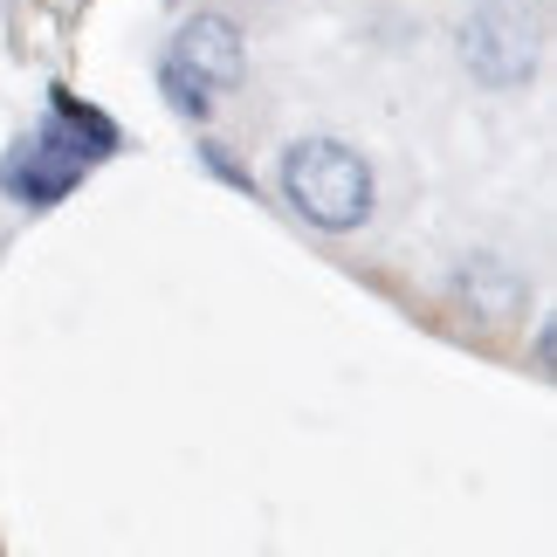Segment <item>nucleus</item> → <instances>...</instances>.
<instances>
[{"label": "nucleus", "mask_w": 557, "mask_h": 557, "mask_svg": "<svg viewBox=\"0 0 557 557\" xmlns=\"http://www.w3.org/2000/svg\"><path fill=\"white\" fill-rule=\"evenodd\" d=\"M159 90H165V103H173L180 117H193V124H200V117L213 111V97L200 90V83H186L180 70H165V62H159Z\"/></svg>", "instance_id": "7"}, {"label": "nucleus", "mask_w": 557, "mask_h": 557, "mask_svg": "<svg viewBox=\"0 0 557 557\" xmlns=\"http://www.w3.org/2000/svg\"><path fill=\"white\" fill-rule=\"evenodd\" d=\"M200 165H207V173L221 180V186H234V193H248V200H255V173H248V165H234L221 145H200Z\"/></svg>", "instance_id": "8"}, {"label": "nucleus", "mask_w": 557, "mask_h": 557, "mask_svg": "<svg viewBox=\"0 0 557 557\" xmlns=\"http://www.w3.org/2000/svg\"><path fill=\"white\" fill-rule=\"evenodd\" d=\"M275 186H283L289 213H304L324 234H351L372 221V165L337 138H296L275 165Z\"/></svg>", "instance_id": "1"}, {"label": "nucleus", "mask_w": 557, "mask_h": 557, "mask_svg": "<svg viewBox=\"0 0 557 557\" xmlns=\"http://www.w3.org/2000/svg\"><path fill=\"white\" fill-rule=\"evenodd\" d=\"M165 70H180L186 83H200L207 97H227L234 83L248 76L242 28H234L227 14H193V21H180L173 49H165Z\"/></svg>", "instance_id": "4"}, {"label": "nucleus", "mask_w": 557, "mask_h": 557, "mask_svg": "<svg viewBox=\"0 0 557 557\" xmlns=\"http://www.w3.org/2000/svg\"><path fill=\"white\" fill-rule=\"evenodd\" d=\"M461 55L488 90H517L537 70V21H523V8H509V0H482L461 21Z\"/></svg>", "instance_id": "3"}, {"label": "nucleus", "mask_w": 557, "mask_h": 557, "mask_svg": "<svg viewBox=\"0 0 557 557\" xmlns=\"http://www.w3.org/2000/svg\"><path fill=\"white\" fill-rule=\"evenodd\" d=\"M455 304L475 317V324H509V317L523 310V283L503 262H468L455 275Z\"/></svg>", "instance_id": "5"}, {"label": "nucleus", "mask_w": 557, "mask_h": 557, "mask_svg": "<svg viewBox=\"0 0 557 557\" xmlns=\"http://www.w3.org/2000/svg\"><path fill=\"white\" fill-rule=\"evenodd\" d=\"M49 117H55L62 132H70V138H76V145H83V152H90L97 165L124 152V132H117V117H103L97 103H83L76 90H62V83L49 90Z\"/></svg>", "instance_id": "6"}, {"label": "nucleus", "mask_w": 557, "mask_h": 557, "mask_svg": "<svg viewBox=\"0 0 557 557\" xmlns=\"http://www.w3.org/2000/svg\"><path fill=\"white\" fill-rule=\"evenodd\" d=\"M90 165H97V159L49 117V124H35V132L21 138L14 152H0V193H8L14 207H35V213H41V207L70 200Z\"/></svg>", "instance_id": "2"}]
</instances>
